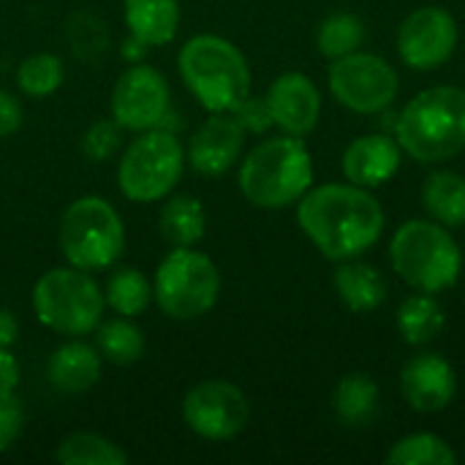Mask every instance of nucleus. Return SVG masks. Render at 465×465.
<instances>
[{
	"label": "nucleus",
	"instance_id": "obj_1",
	"mask_svg": "<svg viewBox=\"0 0 465 465\" xmlns=\"http://www.w3.org/2000/svg\"><path fill=\"white\" fill-rule=\"evenodd\" d=\"M305 237L332 262H346L373 248L384 232V210L368 188L316 185L297 202Z\"/></svg>",
	"mask_w": 465,
	"mask_h": 465
},
{
	"label": "nucleus",
	"instance_id": "obj_2",
	"mask_svg": "<svg viewBox=\"0 0 465 465\" xmlns=\"http://www.w3.org/2000/svg\"><path fill=\"white\" fill-rule=\"evenodd\" d=\"M177 71L188 93L207 109L232 112L251 95V65L240 46L215 33H199L180 46Z\"/></svg>",
	"mask_w": 465,
	"mask_h": 465
},
{
	"label": "nucleus",
	"instance_id": "obj_3",
	"mask_svg": "<svg viewBox=\"0 0 465 465\" xmlns=\"http://www.w3.org/2000/svg\"><path fill=\"white\" fill-rule=\"evenodd\" d=\"M313 183V161L302 136H272L256 144L240 166L242 196L262 210L297 204Z\"/></svg>",
	"mask_w": 465,
	"mask_h": 465
},
{
	"label": "nucleus",
	"instance_id": "obj_4",
	"mask_svg": "<svg viewBox=\"0 0 465 465\" xmlns=\"http://www.w3.org/2000/svg\"><path fill=\"white\" fill-rule=\"evenodd\" d=\"M398 144L420 163L450 161L465 150V90L439 84L422 90L398 120Z\"/></svg>",
	"mask_w": 465,
	"mask_h": 465
},
{
	"label": "nucleus",
	"instance_id": "obj_5",
	"mask_svg": "<svg viewBox=\"0 0 465 465\" xmlns=\"http://www.w3.org/2000/svg\"><path fill=\"white\" fill-rule=\"evenodd\" d=\"M57 245L65 264L101 272L117 264L125 251V226L120 213L95 193L74 199L57 226Z\"/></svg>",
	"mask_w": 465,
	"mask_h": 465
},
{
	"label": "nucleus",
	"instance_id": "obj_6",
	"mask_svg": "<svg viewBox=\"0 0 465 465\" xmlns=\"http://www.w3.org/2000/svg\"><path fill=\"white\" fill-rule=\"evenodd\" d=\"M33 313L38 324L65 338H84L95 332L104 319V289L87 270L52 267L33 286Z\"/></svg>",
	"mask_w": 465,
	"mask_h": 465
},
{
	"label": "nucleus",
	"instance_id": "obj_7",
	"mask_svg": "<svg viewBox=\"0 0 465 465\" xmlns=\"http://www.w3.org/2000/svg\"><path fill=\"white\" fill-rule=\"evenodd\" d=\"M395 272L417 292L439 294L458 283L463 270V253L447 226L436 221L403 223L390 245Z\"/></svg>",
	"mask_w": 465,
	"mask_h": 465
},
{
	"label": "nucleus",
	"instance_id": "obj_8",
	"mask_svg": "<svg viewBox=\"0 0 465 465\" xmlns=\"http://www.w3.org/2000/svg\"><path fill=\"white\" fill-rule=\"evenodd\" d=\"M185 169V147L169 128H150L125 144L117 161L120 193L134 204L163 202L180 183Z\"/></svg>",
	"mask_w": 465,
	"mask_h": 465
},
{
	"label": "nucleus",
	"instance_id": "obj_9",
	"mask_svg": "<svg viewBox=\"0 0 465 465\" xmlns=\"http://www.w3.org/2000/svg\"><path fill=\"white\" fill-rule=\"evenodd\" d=\"M221 297L218 264L196 248H172L153 275V302L166 319L193 322Z\"/></svg>",
	"mask_w": 465,
	"mask_h": 465
},
{
	"label": "nucleus",
	"instance_id": "obj_10",
	"mask_svg": "<svg viewBox=\"0 0 465 465\" xmlns=\"http://www.w3.org/2000/svg\"><path fill=\"white\" fill-rule=\"evenodd\" d=\"M398 87L401 79L395 68L368 52H351L330 65V90L335 101L360 114L384 112L395 101Z\"/></svg>",
	"mask_w": 465,
	"mask_h": 465
},
{
	"label": "nucleus",
	"instance_id": "obj_11",
	"mask_svg": "<svg viewBox=\"0 0 465 465\" xmlns=\"http://www.w3.org/2000/svg\"><path fill=\"white\" fill-rule=\"evenodd\" d=\"M251 403L245 392L223 379H207L183 398V422L204 441H229L245 430Z\"/></svg>",
	"mask_w": 465,
	"mask_h": 465
},
{
	"label": "nucleus",
	"instance_id": "obj_12",
	"mask_svg": "<svg viewBox=\"0 0 465 465\" xmlns=\"http://www.w3.org/2000/svg\"><path fill=\"white\" fill-rule=\"evenodd\" d=\"M109 112L123 131L142 134L150 128H163L172 112L166 76L155 65L134 63L117 76L109 95Z\"/></svg>",
	"mask_w": 465,
	"mask_h": 465
},
{
	"label": "nucleus",
	"instance_id": "obj_13",
	"mask_svg": "<svg viewBox=\"0 0 465 465\" xmlns=\"http://www.w3.org/2000/svg\"><path fill=\"white\" fill-rule=\"evenodd\" d=\"M458 46V22L439 5L417 8L398 30V54L406 65L430 71L444 65Z\"/></svg>",
	"mask_w": 465,
	"mask_h": 465
},
{
	"label": "nucleus",
	"instance_id": "obj_14",
	"mask_svg": "<svg viewBox=\"0 0 465 465\" xmlns=\"http://www.w3.org/2000/svg\"><path fill=\"white\" fill-rule=\"evenodd\" d=\"M245 131L232 112L210 114L191 136L185 147V163L202 177L226 174L242 153Z\"/></svg>",
	"mask_w": 465,
	"mask_h": 465
},
{
	"label": "nucleus",
	"instance_id": "obj_15",
	"mask_svg": "<svg viewBox=\"0 0 465 465\" xmlns=\"http://www.w3.org/2000/svg\"><path fill=\"white\" fill-rule=\"evenodd\" d=\"M264 101H267L272 125H278L289 136H305L319 123V112H322L319 87L300 71L281 74L270 84Z\"/></svg>",
	"mask_w": 465,
	"mask_h": 465
},
{
	"label": "nucleus",
	"instance_id": "obj_16",
	"mask_svg": "<svg viewBox=\"0 0 465 465\" xmlns=\"http://www.w3.org/2000/svg\"><path fill=\"white\" fill-rule=\"evenodd\" d=\"M401 392L411 409L433 414L455 401L458 376L444 357L420 354L401 371Z\"/></svg>",
	"mask_w": 465,
	"mask_h": 465
},
{
	"label": "nucleus",
	"instance_id": "obj_17",
	"mask_svg": "<svg viewBox=\"0 0 465 465\" xmlns=\"http://www.w3.org/2000/svg\"><path fill=\"white\" fill-rule=\"evenodd\" d=\"M401 169V144L384 134L354 139L343 153V174L351 185L379 188Z\"/></svg>",
	"mask_w": 465,
	"mask_h": 465
},
{
	"label": "nucleus",
	"instance_id": "obj_18",
	"mask_svg": "<svg viewBox=\"0 0 465 465\" xmlns=\"http://www.w3.org/2000/svg\"><path fill=\"white\" fill-rule=\"evenodd\" d=\"M101 371L104 357L82 338H71L68 343L57 346L46 362V379L63 395H82L93 390L101 379Z\"/></svg>",
	"mask_w": 465,
	"mask_h": 465
},
{
	"label": "nucleus",
	"instance_id": "obj_19",
	"mask_svg": "<svg viewBox=\"0 0 465 465\" xmlns=\"http://www.w3.org/2000/svg\"><path fill=\"white\" fill-rule=\"evenodd\" d=\"M123 22L142 46H166L180 30V0H123Z\"/></svg>",
	"mask_w": 465,
	"mask_h": 465
},
{
	"label": "nucleus",
	"instance_id": "obj_20",
	"mask_svg": "<svg viewBox=\"0 0 465 465\" xmlns=\"http://www.w3.org/2000/svg\"><path fill=\"white\" fill-rule=\"evenodd\" d=\"M158 229L161 237L172 248H193L204 240L207 232V215L196 196L185 193H169L163 199V207L158 213Z\"/></svg>",
	"mask_w": 465,
	"mask_h": 465
},
{
	"label": "nucleus",
	"instance_id": "obj_21",
	"mask_svg": "<svg viewBox=\"0 0 465 465\" xmlns=\"http://www.w3.org/2000/svg\"><path fill=\"white\" fill-rule=\"evenodd\" d=\"M335 292L354 313H371L387 300V283L376 267L349 262L335 270Z\"/></svg>",
	"mask_w": 465,
	"mask_h": 465
},
{
	"label": "nucleus",
	"instance_id": "obj_22",
	"mask_svg": "<svg viewBox=\"0 0 465 465\" xmlns=\"http://www.w3.org/2000/svg\"><path fill=\"white\" fill-rule=\"evenodd\" d=\"M104 302L117 316L136 319L153 305V281L139 267H117L104 283Z\"/></svg>",
	"mask_w": 465,
	"mask_h": 465
},
{
	"label": "nucleus",
	"instance_id": "obj_23",
	"mask_svg": "<svg viewBox=\"0 0 465 465\" xmlns=\"http://www.w3.org/2000/svg\"><path fill=\"white\" fill-rule=\"evenodd\" d=\"M444 327H447L444 308L428 292L406 297L403 305L398 308V330L403 341L411 346H425L436 341L444 332Z\"/></svg>",
	"mask_w": 465,
	"mask_h": 465
},
{
	"label": "nucleus",
	"instance_id": "obj_24",
	"mask_svg": "<svg viewBox=\"0 0 465 465\" xmlns=\"http://www.w3.org/2000/svg\"><path fill=\"white\" fill-rule=\"evenodd\" d=\"M332 409L338 420L349 428H365L379 411V387L365 373H351L341 379L332 395Z\"/></svg>",
	"mask_w": 465,
	"mask_h": 465
},
{
	"label": "nucleus",
	"instance_id": "obj_25",
	"mask_svg": "<svg viewBox=\"0 0 465 465\" xmlns=\"http://www.w3.org/2000/svg\"><path fill=\"white\" fill-rule=\"evenodd\" d=\"M422 202L436 223L455 229L465 223V177L455 172H436L422 188Z\"/></svg>",
	"mask_w": 465,
	"mask_h": 465
},
{
	"label": "nucleus",
	"instance_id": "obj_26",
	"mask_svg": "<svg viewBox=\"0 0 465 465\" xmlns=\"http://www.w3.org/2000/svg\"><path fill=\"white\" fill-rule=\"evenodd\" d=\"M95 349L104 357V362L125 368L142 360L144 354V332L134 324V319L117 316L109 322H101L95 327Z\"/></svg>",
	"mask_w": 465,
	"mask_h": 465
},
{
	"label": "nucleus",
	"instance_id": "obj_27",
	"mask_svg": "<svg viewBox=\"0 0 465 465\" xmlns=\"http://www.w3.org/2000/svg\"><path fill=\"white\" fill-rule=\"evenodd\" d=\"M54 460L63 465H125L128 452L98 433H71L57 444Z\"/></svg>",
	"mask_w": 465,
	"mask_h": 465
},
{
	"label": "nucleus",
	"instance_id": "obj_28",
	"mask_svg": "<svg viewBox=\"0 0 465 465\" xmlns=\"http://www.w3.org/2000/svg\"><path fill=\"white\" fill-rule=\"evenodd\" d=\"M65 68L63 60L52 52H35L25 57L16 68V87L30 98H46L63 87Z\"/></svg>",
	"mask_w": 465,
	"mask_h": 465
},
{
	"label": "nucleus",
	"instance_id": "obj_29",
	"mask_svg": "<svg viewBox=\"0 0 465 465\" xmlns=\"http://www.w3.org/2000/svg\"><path fill=\"white\" fill-rule=\"evenodd\" d=\"M387 463L390 465H455L458 463V455L455 450L433 436V433H414V436H406L401 439L390 455H387Z\"/></svg>",
	"mask_w": 465,
	"mask_h": 465
},
{
	"label": "nucleus",
	"instance_id": "obj_30",
	"mask_svg": "<svg viewBox=\"0 0 465 465\" xmlns=\"http://www.w3.org/2000/svg\"><path fill=\"white\" fill-rule=\"evenodd\" d=\"M362 41H365V25L354 14H332L322 22L316 33L319 52L330 60L357 52Z\"/></svg>",
	"mask_w": 465,
	"mask_h": 465
},
{
	"label": "nucleus",
	"instance_id": "obj_31",
	"mask_svg": "<svg viewBox=\"0 0 465 465\" xmlns=\"http://www.w3.org/2000/svg\"><path fill=\"white\" fill-rule=\"evenodd\" d=\"M123 144V128L106 117V120H95L84 134H82V155L93 163H104L109 161Z\"/></svg>",
	"mask_w": 465,
	"mask_h": 465
},
{
	"label": "nucleus",
	"instance_id": "obj_32",
	"mask_svg": "<svg viewBox=\"0 0 465 465\" xmlns=\"http://www.w3.org/2000/svg\"><path fill=\"white\" fill-rule=\"evenodd\" d=\"M25 409L16 392H0V452L11 450L22 433Z\"/></svg>",
	"mask_w": 465,
	"mask_h": 465
},
{
	"label": "nucleus",
	"instance_id": "obj_33",
	"mask_svg": "<svg viewBox=\"0 0 465 465\" xmlns=\"http://www.w3.org/2000/svg\"><path fill=\"white\" fill-rule=\"evenodd\" d=\"M232 114H234V120L242 125L245 134H264V131L272 125L267 101H264V98H256V95H245V98L232 109Z\"/></svg>",
	"mask_w": 465,
	"mask_h": 465
},
{
	"label": "nucleus",
	"instance_id": "obj_34",
	"mask_svg": "<svg viewBox=\"0 0 465 465\" xmlns=\"http://www.w3.org/2000/svg\"><path fill=\"white\" fill-rule=\"evenodd\" d=\"M22 120H25V112H22L19 98L0 87V139L16 134L22 128Z\"/></svg>",
	"mask_w": 465,
	"mask_h": 465
},
{
	"label": "nucleus",
	"instance_id": "obj_35",
	"mask_svg": "<svg viewBox=\"0 0 465 465\" xmlns=\"http://www.w3.org/2000/svg\"><path fill=\"white\" fill-rule=\"evenodd\" d=\"M19 376V362L11 349H0V392H16Z\"/></svg>",
	"mask_w": 465,
	"mask_h": 465
},
{
	"label": "nucleus",
	"instance_id": "obj_36",
	"mask_svg": "<svg viewBox=\"0 0 465 465\" xmlns=\"http://www.w3.org/2000/svg\"><path fill=\"white\" fill-rule=\"evenodd\" d=\"M16 335H19V327H16V319L0 308V349H11L16 343Z\"/></svg>",
	"mask_w": 465,
	"mask_h": 465
},
{
	"label": "nucleus",
	"instance_id": "obj_37",
	"mask_svg": "<svg viewBox=\"0 0 465 465\" xmlns=\"http://www.w3.org/2000/svg\"><path fill=\"white\" fill-rule=\"evenodd\" d=\"M144 49H147V46H142L139 41H134V38L128 35V41L123 44V57H125V60H131V63H136V60H142Z\"/></svg>",
	"mask_w": 465,
	"mask_h": 465
}]
</instances>
